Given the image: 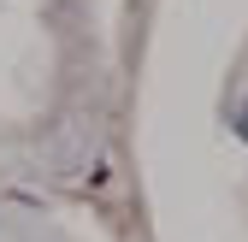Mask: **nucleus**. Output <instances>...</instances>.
<instances>
[{"mask_svg":"<svg viewBox=\"0 0 248 242\" xmlns=\"http://www.w3.org/2000/svg\"><path fill=\"white\" fill-rule=\"evenodd\" d=\"M236 136L248 142V101H242V112H236Z\"/></svg>","mask_w":248,"mask_h":242,"instance_id":"f257e3e1","label":"nucleus"}]
</instances>
